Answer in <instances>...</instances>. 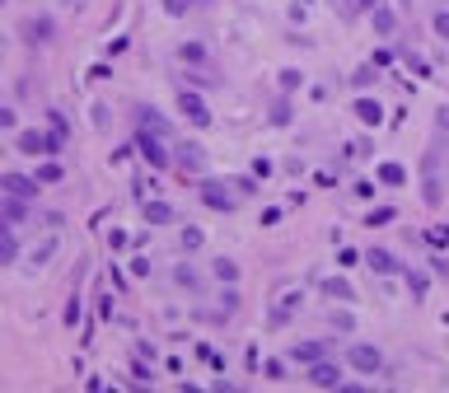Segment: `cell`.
<instances>
[{
  "label": "cell",
  "mask_w": 449,
  "mask_h": 393,
  "mask_svg": "<svg viewBox=\"0 0 449 393\" xmlns=\"http://www.w3.org/2000/svg\"><path fill=\"white\" fill-rule=\"evenodd\" d=\"M300 286H295V290H281L277 295V309H272V323H286V318H290V309H300Z\"/></svg>",
  "instance_id": "cell-9"
},
{
  "label": "cell",
  "mask_w": 449,
  "mask_h": 393,
  "mask_svg": "<svg viewBox=\"0 0 449 393\" xmlns=\"http://www.w3.org/2000/svg\"><path fill=\"white\" fill-rule=\"evenodd\" d=\"M356 5H360V10H374V5H379V0H356Z\"/></svg>",
  "instance_id": "cell-44"
},
{
  "label": "cell",
  "mask_w": 449,
  "mask_h": 393,
  "mask_svg": "<svg viewBox=\"0 0 449 393\" xmlns=\"http://www.w3.org/2000/svg\"><path fill=\"white\" fill-rule=\"evenodd\" d=\"M407 290H412V295H426V272H407Z\"/></svg>",
  "instance_id": "cell-26"
},
{
  "label": "cell",
  "mask_w": 449,
  "mask_h": 393,
  "mask_svg": "<svg viewBox=\"0 0 449 393\" xmlns=\"http://www.w3.org/2000/svg\"><path fill=\"white\" fill-rule=\"evenodd\" d=\"M365 150H370V145H365V141H351V145H346V159H360V155H365Z\"/></svg>",
  "instance_id": "cell-41"
},
{
  "label": "cell",
  "mask_w": 449,
  "mask_h": 393,
  "mask_svg": "<svg viewBox=\"0 0 449 393\" xmlns=\"http://www.w3.org/2000/svg\"><path fill=\"white\" fill-rule=\"evenodd\" d=\"M356 262H365L356 249H341V253H337V267H356Z\"/></svg>",
  "instance_id": "cell-34"
},
{
  "label": "cell",
  "mask_w": 449,
  "mask_h": 393,
  "mask_svg": "<svg viewBox=\"0 0 449 393\" xmlns=\"http://www.w3.org/2000/svg\"><path fill=\"white\" fill-rule=\"evenodd\" d=\"M136 150L145 159H150V164H155V169H164V164H173V145H169V136H164V131H140L136 126Z\"/></svg>",
  "instance_id": "cell-1"
},
{
  "label": "cell",
  "mask_w": 449,
  "mask_h": 393,
  "mask_svg": "<svg viewBox=\"0 0 449 393\" xmlns=\"http://www.w3.org/2000/svg\"><path fill=\"white\" fill-rule=\"evenodd\" d=\"M393 221V206H374L370 216H365V225H388Z\"/></svg>",
  "instance_id": "cell-30"
},
{
  "label": "cell",
  "mask_w": 449,
  "mask_h": 393,
  "mask_svg": "<svg viewBox=\"0 0 449 393\" xmlns=\"http://www.w3.org/2000/svg\"><path fill=\"white\" fill-rule=\"evenodd\" d=\"M374 80H379V66H360L356 75H351V84L356 89H374Z\"/></svg>",
  "instance_id": "cell-23"
},
{
  "label": "cell",
  "mask_w": 449,
  "mask_h": 393,
  "mask_svg": "<svg viewBox=\"0 0 449 393\" xmlns=\"http://www.w3.org/2000/svg\"><path fill=\"white\" fill-rule=\"evenodd\" d=\"M309 384H314V389H341L337 361H314V365H309Z\"/></svg>",
  "instance_id": "cell-5"
},
{
  "label": "cell",
  "mask_w": 449,
  "mask_h": 393,
  "mask_svg": "<svg viewBox=\"0 0 449 393\" xmlns=\"http://www.w3.org/2000/svg\"><path fill=\"white\" fill-rule=\"evenodd\" d=\"M19 258V239H15V225L0 230V262H15Z\"/></svg>",
  "instance_id": "cell-15"
},
{
  "label": "cell",
  "mask_w": 449,
  "mask_h": 393,
  "mask_svg": "<svg viewBox=\"0 0 449 393\" xmlns=\"http://www.w3.org/2000/svg\"><path fill=\"white\" fill-rule=\"evenodd\" d=\"M61 178H66V169L57 164V159H52V164H38V183H43V188L47 183H61Z\"/></svg>",
  "instance_id": "cell-21"
},
{
  "label": "cell",
  "mask_w": 449,
  "mask_h": 393,
  "mask_svg": "<svg viewBox=\"0 0 449 393\" xmlns=\"http://www.w3.org/2000/svg\"><path fill=\"white\" fill-rule=\"evenodd\" d=\"M173 150H178V155H173V164H178L183 173H202V169H206V150H202L197 141H183V145H173Z\"/></svg>",
  "instance_id": "cell-4"
},
{
  "label": "cell",
  "mask_w": 449,
  "mask_h": 393,
  "mask_svg": "<svg viewBox=\"0 0 449 393\" xmlns=\"http://www.w3.org/2000/svg\"><path fill=\"white\" fill-rule=\"evenodd\" d=\"M346 365H351V370H360V375H379V365H384V356H379L374 346L356 342L351 351H346Z\"/></svg>",
  "instance_id": "cell-3"
},
{
  "label": "cell",
  "mask_w": 449,
  "mask_h": 393,
  "mask_svg": "<svg viewBox=\"0 0 449 393\" xmlns=\"http://www.w3.org/2000/svg\"><path fill=\"white\" fill-rule=\"evenodd\" d=\"M131 272H136V276H150V262H145V253H140V258H131Z\"/></svg>",
  "instance_id": "cell-39"
},
{
  "label": "cell",
  "mask_w": 449,
  "mask_h": 393,
  "mask_svg": "<svg viewBox=\"0 0 449 393\" xmlns=\"http://www.w3.org/2000/svg\"><path fill=\"white\" fill-rule=\"evenodd\" d=\"M0 216H5V225H19L24 216H29V202H24V197H10V192H5V202H0Z\"/></svg>",
  "instance_id": "cell-10"
},
{
  "label": "cell",
  "mask_w": 449,
  "mask_h": 393,
  "mask_svg": "<svg viewBox=\"0 0 449 393\" xmlns=\"http://www.w3.org/2000/svg\"><path fill=\"white\" fill-rule=\"evenodd\" d=\"M38 188H43V183H38V173H33V178H24V173H5V192H10V197L33 202V197H38Z\"/></svg>",
  "instance_id": "cell-6"
},
{
  "label": "cell",
  "mask_w": 449,
  "mask_h": 393,
  "mask_svg": "<svg viewBox=\"0 0 449 393\" xmlns=\"http://www.w3.org/2000/svg\"><path fill=\"white\" fill-rule=\"evenodd\" d=\"M435 33H440V38H449V15H445V10L435 15Z\"/></svg>",
  "instance_id": "cell-42"
},
{
  "label": "cell",
  "mask_w": 449,
  "mask_h": 393,
  "mask_svg": "<svg viewBox=\"0 0 449 393\" xmlns=\"http://www.w3.org/2000/svg\"><path fill=\"white\" fill-rule=\"evenodd\" d=\"M290 356H295L300 365H314V361H323V356H327V342H300Z\"/></svg>",
  "instance_id": "cell-11"
},
{
  "label": "cell",
  "mask_w": 449,
  "mask_h": 393,
  "mask_svg": "<svg viewBox=\"0 0 449 393\" xmlns=\"http://www.w3.org/2000/svg\"><path fill=\"white\" fill-rule=\"evenodd\" d=\"M281 89H300V71H281Z\"/></svg>",
  "instance_id": "cell-36"
},
{
  "label": "cell",
  "mask_w": 449,
  "mask_h": 393,
  "mask_svg": "<svg viewBox=\"0 0 449 393\" xmlns=\"http://www.w3.org/2000/svg\"><path fill=\"white\" fill-rule=\"evenodd\" d=\"M403 61L412 66L417 75H426V80H431V66H426V57H417V52H403Z\"/></svg>",
  "instance_id": "cell-27"
},
{
  "label": "cell",
  "mask_w": 449,
  "mask_h": 393,
  "mask_svg": "<svg viewBox=\"0 0 449 393\" xmlns=\"http://www.w3.org/2000/svg\"><path fill=\"white\" fill-rule=\"evenodd\" d=\"M66 328H80V295L66 299Z\"/></svg>",
  "instance_id": "cell-31"
},
{
  "label": "cell",
  "mask_w": 449,
  "mask_h": 393,
  "mask_svg": "<svg viewBox=\"0 0 449 393\" xmlns=\"http://www.w3.org/2000/svg\"><path fill=\"white\" fill-rule=\"evenodd\" d=\"M216 276H220L225 286H234V281H239V262H230V258H220V262H216Z\"/></svg>",
  "instance_id": "cell-24"
},
{
  "label": "cell",
  "mask_w": 449,
  "mask_h": 393,
  "mask_svg": "<svg viewBox=\"0 0 449 393\" xmlns=\"http://www.w3.org/2000/svg\"><path fill=\"white\" fill-rule=\"evenodd\" d=\"M178 108L192 126H211V108H206L202 94H192V89H178Z\"/></svg>",
  "instance_id": "cell-2"
},
{
  "label": "cell",
  "mask_w": 449,
  "mask_h": 393,
  "mask_svg": "<svg viewBox=\"0 0 449 393\" xmlns=\"http://www.w3.org/2000/svg\"><path fill=\"white\" fill-rule=\"evenodd\" d=\"M202 361L211 365V370H220V375H225V356H220L216 346H202Z\"/></svg>",
  "instance_id": "cell-28"
},
{
  "label": "cell",
  "mask_w": 449,
  "mask_h": 393,
  "mask_svg": "<svg viewBox=\"0 0 449 393\" xmlns=\"http://www.w3.org/2000/svg\"><path fill=\"white\" fill-rule=\"evenodd\" d=\"M164 10H169V15H183V10H192V0H164Z\"/></svg>",
  "instance_id": "cell-38"
},
{
  "label": "cell",
  "mask_w": 449,
  "mask_h": 393,
  "mask_svg": "<svg viewBox=\"0 0 449 393\" xmlns=\"http://www.w3.org/2000/svg\"><path fill=\"white\" fill-rule=\"evenodd\" d=\"M52 38V19H29V43H47Z\"/></svg>",
  "instance_id": "cell-22"
},
{
  "label": "cell",
  "mask_w": 449,
  "mask_h": 393,
  "mask_svg": "<svg viewBox=\"0 0 449 393\" xmlns=\"http://www.w3.org/2000/svg\"><path fill=\"white\" fill-rule=\"evenodd\" d=\"M202 202L211 206V211H234V197L220 183H202Z\"/></svg>",
  "instance_id": "cell-8"
},
{
  "label": "cell",
  "mask_w": 449,
  "mask_h": 393,
  "mask_svg": "<svg viewBox=\"0 0 449 393\" xmlns=\"http://www.w3.org/2000/svg\"><path fill=\"white\" fill-rule=\"evenodd\" d=\"M263 375L281 384V379H286V361H263Z\"/></svg>",
  "instance_id": "cell-32"
},
{
  "label": "cell",
  "mask_w": 449,
  "mask_h": 393,
  "mask_svg": "<svg viewBox=\"0 0 449 393\" xmlns=\"http://www.w3.org/2000/svg\"><path fill=\"white\" fill-rule=\"evenodd\" d=\"M57 249H61V239H57V235H47L43 244H38V249L29 253V262H33V267H43V262H47V258H52V253H57Z\"/></svg>",
  "instance_id": "cell-16"
},
{
  "label": "cell",
  "mask_w": 449,
  "mask_h": 393,
  "mask_svg": "<svg viewBox=\"0 0 449 393\" xmlns=\"http://www.w3.org/2000/svg\"><path fill=\"white\" fill-rule=\"evenodd\" d=\"M351 192H356V197H374V183H370V178H360V183H351Z\"/></svg>",
  "instance_id": "cell-37"
},
{
  "label": "cell",
  "mask_w": 449,
  "mask_h": 393,
  "mask_svg": "<svg viewBox=\"0 0 449 393\" xmlns=\"http://www.w3.org/2000/svg\"><path fill=\"white\" fill-rule=\"evenodd\" d=\"M323 290H327V299H356V290H351V286L341 281V276H337V281L327 276V281H323Z\"/></svg>",
  "instance_id": "cell-20"
},
{
  "label": "cell",
  "mask_w": 449,
  "mask_h": 393,
  "mask_svg": "<svg viewBox=\"0 0 449 393\" xmlns=\"http://www.w3.org/2000/svg\"><path fill=\"white\" fill-rule=\"evenodd\" d=\"M370 24H374L379 33H393V29H398V19H393V10H384V5H374V10H370Z\"/></svg>",
  "instance_id": "cell-19"
},
{
  "label": "cell",
  "mask_w": 449,
  "mask_h": 393,
  "mask_svg": "<svg viewBox=\"0 0 449 393\" xmlns=\"http://www.w3.org/2000/svg\"><path fill=\"white\" fill-rule=\"evenodd\" d=\"M145 206V225H173V206L169 202H140Z\"/></svg>",
  "instance_id": "cell-12"
},
{
  "label": "cell",
  "mask_w": 449,
  "mask_h": 393,
  "mask_svg": "<svg viewBox=\"0 0 449 393\" xmlns=\"http://www.w3.org/2000/svg\"><path fill=\"white\" fill-rule=\"evenodd\" d=\"M332 328H337V332H351V328H356V318L346 314V309H337V314H332Z\"/></svg>",
  "instance_id": "cell-33"
},
{
  "label": "cell",
  "mask_w": 449,
  "mask_h": 393,
  "mask_svg": "<svg viewBox=\"0 0 449 393\" xmlns=\"http://www.w3.org/2000/svg\"><path fill=\"white\" fill-rule=\"evenodd\" d=\"M202 244H206V235L197 230V225H187V230H183V249H187V253H197Z\"/></svg>",
  "instance_id": "cell-25"
},
{
  "label": "cell",
  "mask_w": 449,
  "mask_h": 393,
  "mask_svg": "<svg viewBox=\"0 0 449 393\" xmlns=\"http://www.w3.org/2000/svg\"><path fill=\"white\" fill-rule=\"evenodd\" d=\"M220 299H225V314H234V309H239V290H234V286H225V295H220Z\"/></svg>",
  "instance_id": "cell-35"
},
{
  "label": "cell",
  "mask_w": 449,
  "mask_h": 393,
  "mask_svg": "<svg viewBox=\"0 0 449 393\" xmlns=\"http://www.w3.org/2000/svg\"><path fill=\"white\" fill-rule=\"evenodd\" d=\"M19 155H52V136H43V131H24L15 141Z\"/></svg>",
  "instance_id": "cell-7"
},
{
  "label": "cell",
  "mask_w": 449,
  "mask_h": 393,
  "mask_svg": "<svg viewBox=\"0 0 449 393\" xmlns=\"http://www.w3.org/2000/svg\"><path fill=\"white\" fill-rule=\"evenodd\" d=\"M379 183H388V188H398V183H407V169L388 159V164H379Z\"/></svg>",
  "instance_id": "cell-18"
},
{
  "label": "cell",
  "mask_w": 449,
  "mask_h": 393,
  "mask_svg": "<svg viewBox=\"0 0 449 393\" xmlns=\"http://www.w3.org/2000/svg\"><path fill=\"white\" fill-rule=\"evenodd\" d=\"M136 126H140V131H164V136H169V122H164V117H159L155 108H140Z\"/></svg>",
  "instance_id": "cell-17"
},
{
  "label": "cell",
  "mask_w": 449,
  "mask_h": 393,
  "mask_svg": "<svg viewBox=\"0 0 449 393\" xmlns=\"http://www.w3.org/2000/svg\"><path fill=\"white\" fill-rule=\"evenodd\" d=\"M435 122H440V131H449V108H440V117H435Z\"/></svg>",
  "instance_id": "cell-43"
},
{
  "label": "cell",
  "mask_w": 449,
  "mask_h": 393,
  "mask_svg": "<svg viewBox=\"0 0 449 393\" xmlns=\"http://www.w3.org/2000/svg\"><path fill=\"white\" fill-rule=\"evenodd\" d=\"M365 262H370V267L379 272V276L398 272V258H393V253H384V249H370V253H365Z\"/></svg>",
  "instance_id": "cell-13"
},
{
  "label": "cell",
  "mask_w": 449,
  "mask_h": 393,
  "mask_svg": "<svg viewBox=\"0 0 449 393\" xmlns=\"http://www.w3.org/2000/svg\"><path fill=\"white\" fill-rule=\"evenodd\" d=\"M187 84H216V75H206V71H192V75H187Z\"/></svg>",
  "instance_id": "cell-40"
},
{
  "label": "cell",
  "mask_w": 449,
  "mask_h": 393,
  "mask_svg": "<svg viewBox=\"0 0 449 393\" xmlns=\"http://www.w3.org/2000/svg\"><path fill=\"white\" fill-rule=\"evenodd\" d=\"M356 117L365 126H379V122H384V108H379L374 98H356Z\"/></svg>",
  "instance_id": "cell-14"
},
{
  "label": "cell",
  "mask_w": 449,
  "mask_h": 393,
  "mask_svg": "<svg viewBox=\"0 0 449 393\" xmlns=\"http://www.w3.org/2000/svg\"><path fill=\"white\" fill-rule=\"evenodd\" d=\"M178 57H183V61H206V47H202V43H183Z\"/></svg>",
  "instance_id": "cell-29"
}]
</instances>
